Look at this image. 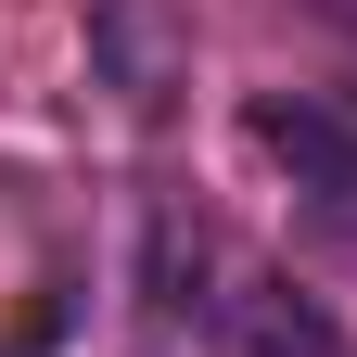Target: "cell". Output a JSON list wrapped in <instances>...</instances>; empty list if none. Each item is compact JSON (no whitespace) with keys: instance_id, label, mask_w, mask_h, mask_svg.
Segmentation results:
<instances>
[{"instance_id":"6da1fadb","label":"cell","mask_w":357,"mask_h":357,"mask_svg":"<svg viewBox=\"0 0 357 357\" xmlns=\"http://www.w3.org/2000/svg\"><path fill=\"white\" fill-rule=\"evenodd\" d=\"M243 141L319 217H357V102L344 89H243Z\"/></svg>"},{"instance_id":"7a4b0ae2","label":"cell","mask_w":357,"mask_h":357,"mask_svg":"<svg viewBox=\"0 0 357 357\" xmlns=\"http://www.w3.org/2000/svg\"><path fill=\"white\" fill-rule=\"evenodd\" d=\"M89 77H102L128 115H166L178 89H192V26H178V0H89Z\"/></svg>"},{"instance_id":"3957f363","label":"cell","mask_w":357,"mask_h":357,"mask_svg":"<svg viewBox=\"0 0 357 357\" xmlns=\"http://www.w3.org/2000/svg\"><path fill=\"white\" fill-rule=\"evenodd\" d=\"M204 319L230 332L243 357H357V344H344V319H332L319 294H294L281 268H230V281L204 294Z\"/></svg>"}]
</instances>
